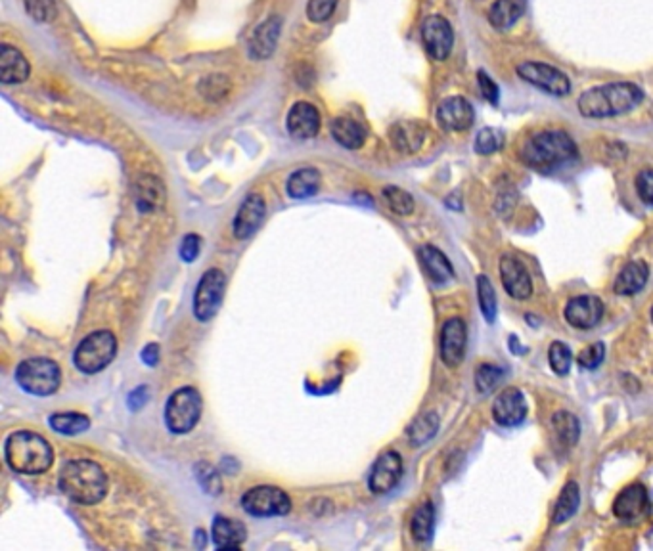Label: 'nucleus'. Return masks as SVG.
Returning a JSON list of instances; mask_svg holds the SVG:
<instances>
[{"instance_id": "nucleus-42", "label": "nucleus", "mask_w": 653, "mask_h": 551, "mask_svg": "<svg viewBox=\"0 0 653 551\" xmlns=\"http://www.w3.org/2000/svg\"><path fill=\"white\" fill-rule=\"evenodd\" d=\"M339 0H308L307 4V16L315 23L328 21L338 8Z\"/></svg>"}, {"instance_id": "nucleus-47", "label": "nucleus", "mask_w": 653, "mask_h": 551, "mask_svg": "<svg viewBox=\"0 0 653 551\" xmlns=\"http://www.w3.org/2000/svg\"><path fill=\"white\" fill-rule=\"evenodd\" d=\"M142 361L148 366H156L159 361V346L158 345H148L144 353H142Z\"/></svg>"}, {"instance_id": "nucleus-16", "label": "nucleus", "mask_w": 653, "mask_h": 551, "mask_svg": "<svg viewBox=\"0 0 653 551\" xmlns=\"http://www.w3.org/2000/svg\"><path fill=\"white\" fill-rule=\"evenodd\" d=\"M402 458L399 452L389 450L377 458L370 473V490L374 494H387L400 481Z\"/></svg>"}, {"instance_id": "nucleus-35", "label": "nucleus", "mask_w": 653, "mask_h": 551, "mask_svg": "<svg viewBox=\"0 0 653 551\" xmlns=\"http://www.w3.org/2000/svg\"><path fill=\"white\" fill-rule=\"evenodd\" d=\"M49 423L54 431L62 435H79L85 433V431L90 427V419L82 414H75V412H66V414H52Z\"/></svg>"}, {"instance_id": "nucleus-26", "label": "nucleus", "mask_w": 653, "mask_h": 551, "mask_svg": "<svg viewBox=\"0 0 653 551\" xmlns=\"http://www.w3.org/2000/svg\"><path fill=\"white\" fill-rule=\"evenodd\" d=\"M213 542L219 549H237L247 538V531L245 526L236 521V519H229V517H219L213 521Z\"/></svg>"}, {"instance_id": "nucleus-17", "label": "nucleus", "mask_w": 653, "mask_h": 551, "mask_svg": "<svg viewBox=\"0 0 653 551\" xmlns=\"http://www.w3.org/2000/svg\"><path fill=\"white\" fill-rule=\"evenodd\" d=\"M501 280L504 290L509 297L517 299V301H525L533 295V282L531 274L525 268L524 262L516 257H502L501 260Z\"/></svg>"}, {"instance_id": "nucleus-1", "label": "nucleus", "mask_w": 653, "mask_h": 551, "mask_svg": "<svg viewBox=\"0 0 653 551\" xmlns=\"http://www.w3.org/2000/svg\"><path fill=\"white\" fill-rule=\"evenodd\" d=\"M642 100L644 92L634 82H610L580 94L579 112L588 119L619 117L636 110Z\"/></svg>"}, {"instance_id": "nucleus-37", "label": "nucleus", "mask_w": 653, "mask_h": 551, "mask_svg": "<svg viewBox=\"0 0 653 551\" xmlns=\"http://www.w3.org/2000/svg\"><path fill=\"white\" fill-rule=\"evenodd\" d=\"M504 379V369L494 364H481L475 371V387L481 394H491Z\"/></svg>"}, {"instance_id": "nucleus-39", "label": "nucleus", "mask_w": 653, "mask_h": 551, "mask_svg": "<svg viewBox=\"0 0 653 551\" xmlns=\"http://www.w3.org/2000/svg\"><path fill=\"white\" fill-rule=\"evenodd\" d=\"M504 146V133L493 127H485L475 138V151L479 155H493Z\"/></svg>"}, {"instance_id": "nucleus-5", "label": "nucleus", "mask_w": 653, "mask_h": 551, "mask_svg": "<svg viewBox=\"0 0 653 551\" xmlns=\"http://www.w3.org/2000/svg\"><path fill=\"white\" fill-rule=\"evenodd\" d=\"M117 354V341L112 331H94L79 343L74 354V362L82 374H98L112 364Z\"/></svg>"}, {"instance_id": "nucleus-31", "label": "nucleus", "mask_w": 653, "mask_h": 551, "mask_svg": "<svg viewBox=\"0 0 653 551\" xmlns=\"http://www.w3.org/2000/svg\"><path fill=\"white\" fill-rule=\"evenodd\" d=\"M439 431V417L433 412H425L418 415L407 429V435L412 446H422L430 442Z\"/></svg>"}, {"instance_id": "nucleus-10", "label": "nucleus", "mask_w": 653, "mask_h": 551, "mask_svg": "<svg viewBox=\"0 0 653 551\" xmlns=\"http://www.w3.org/2000/svg\"><path fill=\"white\" fill-rule=\"evenodd\" d=\"M516 71L525 82L544 90L546 94L567 96L571 92V82H569L567 75L554 66L542 62H524L516 67Z\"/></svg>"}, {"instance_id": "nucleus-18", "label": "nucleus", "mask_w": 653, "mask_h": 551, "mask_svg": "<svg viewBox=\"0 0 653 551\" xmlns=\"http://www.w3.org/2000/svg\"><path fill=\"white\" fill-rule=\"evenodd\" d=\"M603 318L602 299L594 295H579L565 307V320L579 330H590L598 326Z\"/></svg>"}, {"instance_id": "nucleus-21", "label": "nucleus", "mask_w": 653, "mask_h": 551, "mask_svg": "<svg viewBox=\"0 0 653 551\" xmlns=\"http://www.w3.org/2000/svg\"><path fill=\"white\" fill-rule=\"evenodd\" d=\"M265 201L259 194L247 196L245 201L240 206L234 219V236L237 239H247L252 237L257 230L260 222L265 219Z\"/></svg>"}, {"instance_id": "nucleus-13", "label": "nucleus", "mask_w": 653, "mask_h": 551, "mask_svg": "<svg viewBox=\"0 0 653 551\" xmlns=\"http://www.w3.org/2000/svg\"><path fill=\"white\" fill-rule=\"evenodd\" d=\"M493 417L502 427H516L524 423L527 417V400L524 392L516 387H506L493 404Z\"/></svg>"}, {"instance_id": "nucleus-15", "label": "nucleus", "mask_w": 653, "mask_h": 551, "mask_svg": "<svg viewBox=\"0 0 653 551\" xmlns=\"http://www.w3.org/2000/svg\"><path fill=\"white\" fill-rule=\"evenodd\" d=\"M649 509V496L644 485L634 483L621 490V494L613 501V515L619 521L634 523L642 519Z\"/></svg>"}, {"instance_id": "nucleus-14", "label": "nucleus", "mask_w": 653, "mask_h": 551, "mask_svg": "<svg viewBox=\"0 0 653 551\" xmlns=\"http://www.w3.org/2000/svg\"><path fill=\"white\" fill-rule=\"evenodd\" d=\"M475 112L471 104L462 96H450L437 107V123L448 133H462L473 125Z\"/></svg>"}, {"instance_id": "nucleus-11", "label": "nucleus", "mask_w": 653, "mask_h": 551, "mask_svg": "<svg viewBox=\"0 0 653 551\" xmlns=\"http://www.w3.org/2000/svg\"><path fill=\"white\" fill-rule=\"evenodd\" d=\"M422 41L427 54L437 62H443L453 52L455 31L443 16H430L422 23Z\"/></svg>"}, {"instance_id": "nucleus-30", "label": "nucleus", "mask_w": 653, "mask_h": 551, "mask_svg": "<svg viewBox=\"0 0 653 551\" xmlns=\"http://www.w3.org/2000/svg\"><path fill=\"white\" fill-rule=\"evenodd\" d=\"M320 182H323V178H320V173L316 169H313V167H305V169H299L295 171L290 181H288V194L293 198V199H307V198H313L318 188H320Z\"/></svg>"}, {"instance_id": "nucleus-2", "label": "nucleus", "mask_w": 653, "mask_h": 551, "mask_svg": "<svg viewBox=\"0 0 653 551\" xmlns=\"http://www.w3.org/2000/svg\"><path fill=\"white\" fill-rule=\"evenodd\" d=\"M59 488L82 506H94L108 494V475L90 460H71L59 473Z\"/></svg>"}, {"instance_id": "nucleus-48", "label": "nucleus", "mask_w": 653, "mask_h": 551, "mask_svg": "<svg viewBox=\"0 0 653 551\" xmlns=\"http://www.w3.org/2000/svg\"><path fill=\"white\" fill-rule=\"evenodd\" d=\"M651 322H653V308H651Z\"/></svg>"}, {"instance_id": "nucleus-29", "label": "nucleus", "mask_w": 653, "mask_h": 551, "mask_svg": "<svg viewBox=\"0 0 653 551\" xmlns=\"http://www.w3.org/2000/svg\"><path fill=\"white\" fill-rule=\"evenodd\" d=\"M330 130H331V136H334V140L347 150H359L364 146V142H366V128L351 117L334 119L330 125Z\"/></svg>"}, {"instance_id": "nucleus-34", "label": "nucleus", "mask_w": 653, "mask_h": 551, "mask_svg": "<svg viewBox=\"0 0 653 551\" xmlns=\"http://www.w3.org/2000/svg\"><path fill=\"white\" fill-rule=\"evenodd\" d=\"M433 529H435V509L431 501H425V504H422L414 513L410 532L416 542H427L431 540Z\"/></svg>"}, {"instance_id": "nucleus-9", "label": "nucleus", "mask_w": 653, "mask_h": 551, "mask_svg": "<svg viewBox=\"0 0 653 551\" xmlns=\"http://www.w3.org/2000/svg\"><path fill=\"white\" fill-rule=\"evenodd\" d=\"M224 287H227V278H224L222 270L211 268L204 274L194 293V314L199 322H209L219 313Z\"/></svg>"}, {"instance_id": "nucleus-40", "label": "nucleus", "mask_w": 653, "mask_h": 551, "mask_svg": "<svg viewBox=\"0 0 653 551\" xmlns=\"http://www.w3.org/2000/svg\"><path fill=\"white\" fill-rule=\"evenodd\" d=\"M548 362H550L554 374L557 376L569 374V369H571V364H573L571 349H569V346L562 341H554L548 349Z\"/></svg>"}, {"instance_id": "nucleus-6", "label": "nucleus", "mask_w": 653, "mask_h": 551, "mask_svg": "<svg viewBox=\"0 0 653 551\" xmlns=\"http://www.w3.org/2000/svg\"><path fill=\"white\" fill-rule=\"evenodd\" d=\"M16 381L23 391L37 397H49L62 383V371L51 358H29L18 366Z\"/></svg>"}, {"instance_id": "nucleus-33", "label": "nucleus", "mask_w": 653, "mask_h": 551, "mask_svg": "<svg viewBox=\"0 0 653 551\" xmlns=\"http://www.w3.org/2000/svg\"><path fill=\"white\" fill-rule=\"evenodd\" d=\"M579 501H580V493H579V485L577 483H567L562 490L560 498H557L556 501V508H554V515H552V521L556 524H562L565 521H569L573 517V515L577 513V508H579Z\"/></svg>"}, {"instance_id": "nucleus-23", "label": "nucleus", "mask_w": 653, "mask_h": 551, "mask_svg": "<svg viewBox=\"0 0 653 551\" xmlns=\"http://www.w3.org/2000/svg\"><path fill=\"white\" fill-rule=\"evenodd\" d=\"M136 207L142 213H156L165 206V199H167V191H165V184L161 182V178L153 176V175H142L136 186Z\"/></svg>"}, {"instance_id": "nucleus-3", "label": "nucleus", "mask_w": 653, "mask_h": 551, "mask_svg": "<svg viewBox=\"0 0 653 551\" xmlns=\"http://www.w3.org/2000/svg\"><path fill=\"white\" fill-rule=\"evenodd\" d=\"M577 158V146L564 130H542L533 135L521 148V159L540 173L557 169Z\"/></svg>"}, {"instance_id": "nucleus-32", "label": "nucleus", "mask_w": 653, "mask_h": 551, "mask_svg": "<svg viewBox=\"0 0 653 551\" xmlns=\"http://www.w3.org/2000/svg\"><path fill=\"white\" fill-rule=\"evenodd\" d=\"M552 429L556 433L557 442H562L564 446L571 448L577 445L579 435H580V423L579 419L571 412H557L552 417Z\"/></svg>"}, {"instance_id": "nucleus-25", "label": "nucleus", "mask_w": 653, "mask_h": 551, "mask_svg": "<svg viewBox=\"0 0 653 551\" xmlns=\"http://www.w3.org/2000/svg\"><path fill=\"white\" fill-rule=\"evenodd\" d=\"M420 262L430 276V280L435 283H447L455 278V268L450 265V260L443 251H439L433 245H422L420 247Z\"/></svg>"}, {"instance_id": "nucleus-46", "label": "nucleus", "mask_w": 653, "mask_h": 551, "mask_svg": "<svg viewBox=\"0 0 653 551\" xmlns=\"http://www.w3.org/2000/svg\"><path fill=\"white\" fill-rule=\"evenodd\" d=\"M199 247H201V239L199 236L196 234H188L183 244H181V257L186 260V262H194L196 257L199 255Z\"/></svg>"}, {"instance_id": "nucleus-43", "label": "nucleus", "mask_w": 653, "mask_h": 551, "mask_svg": "<svg viewBox=\"0 0 653 551\" xmlns=\"http://www.w3.org/2000/svg\"><path fill=\"white\" fill-rule=\"evenodd\" d=\"M605 358V345L603 343H594L579 354L577 364L583 369H596Z\"/></svg>"}, {"instance_id": "nucleus-41", "label": "nucleus", "mask_w": 653, "mask_h": 551, "mask_svg": "<svg viewBox=\"0 0 653 551\" xmlns=\"http://www.w3.org/2000/svg\"><path fill=\"white\" fill-rule=\"evenodd\" d=\"M23 4L27 16L39 23H51L58 14L54 0H23Z\"/></svg>"}, {"instance_id": "nucleus-44", "label": "nucleus", "mask_w": 653, "mask_h": 551, "mask_svg": "<svg viewBox=\"0 0 653 551\" xmlns=\"http://www.w3.org/2000/svg\"><path fill=\"white\" fill-rule=\"evenodd\" d=\"M636 191L642 203H646L648 207H653V169H644L638 173Z\"/></svg>"}, {"instance_id": "nucleus-38", "label": "nucleus", "mask_w": 653, "mask_h": 551, "mask_svg": "<svg viewBox=\"0 0 653 551\" xmlns=\"http://www.w3.org/2000/svg\"><path fill=\"white\" fill-rule=\"evenodd\" d=\"M478 295H479V308L481 314L485 316V320L493 323L496 318V310H498V303H496V293L494 287L491 283V280L486 276H479L478 278Z\"/></svg>"}, {"instance_id": "nucleus-24", "label": "nucleus", "mask_w": 653, "mask_h": 551, "mask_svg": "<svg viewBox=\"0 0 653 551\" xmlns=\"http://www.w3.org/2000/svg\"><path fill=\"white\" fill-rule=\"evenodd\" d=\"M29 64L18 48L4 44L0 48V81L3 85H19L29 77Z\"/></svg>"}, {"instance_id": "nucleus-28", "label": "nucleus", "mask_w": 653, "mask_h": 551, "mask_svg": "<svg viewBox=\"0 0 653 551\" xmlns=\"http://www.w3.org/2000/svg\"><path fill=\"white\" fill-rule=\"evenodd\" d=\"M525 0H494L489 10V23L498 31H508L525 14Z\"/></svg>"}, {"instance_id": "nucleus-19", "label": "nucleus", "mask_w": 653, "mask_h": 551, "mask_svg": "<svg viewBox=\"0 0 653 551\" xmlns=\"http://www.w3.org/2000/svg\"><path fill=\"white\" fill-rule=\"evenodd\" d=\"M280 29H282V18L278 16H270L268 19L260 23V26H257V29L253 31L252 39H249V44H247L249 58L257 59V62H263V59H268L272 54H275L278 39H280Z\"/></svg>"}, {"instance_id": "nucleus-7", "label": "nucleus", "mask_w": 653, "mask_h": 551, "mask_svg": "<svg viewBox=\"0 0 653 551\" xmlns=\"http://www.w3.org/2000/svg\"><path fill=\"white\" fill-rule=\"evenodd\" d=\"M201 394L194 387H183L171 394L165 406V423L176 435H184L192 431L201 415Z\"/></svg>"}, {"instance_id": "nucleus-20", "label": "nucleus", "mask_w": 653, "mask_h": 551, "mask_svg": "<svg viewBox=\"0 0 653 551\" xmlns=\"http://www.w3.org/2000/svg\"><path fill=\"white\" fill-rule=\"evenodd\" d=\"M288 133L295 140H311L320 130L318 110L308 102H297L288 113Z\"/></svg>"}, {"instance_id": "nucleus-45", "label": "nucleus", "mask_w": 653, "mask_h": 551, "mask_svg": "<svg viewBox=\"0 0 653 551\" xmlns=\"http://www.w3.org/2000/svg\"><path fill=\"white\" fill-rule=\"evenodd\" d=\"M478 81H479V89H481L483 98H485L486 102H489V104L496 105V104H498V100H501V89H498L496 82H494L489 75H486L485 71H479V74H478Z\"/></svg>"}, {"instance_id": "nucleus-27", "label": "nucleus", "mask_w": 653, "mask_h": 551, "mask_svg": "<svg viewBox=\"0 0 653 551\" xmlns=\"http://www.w3.org/2000/svg\"><path fill=\"white\" fill-rule=\"evenodd\" d=\"M649 268L644 260H633L619 272L617 280L613 283V291L617 295H636L638 291L644 290L648 283Z\"/></svg>"}, {"instance_id": "nucleus-22", "label": "nucleus", "mask_w": 653, "mask_h": 551, "mask_svg": "<svg viewBox=\"0 0 653 551\" xmlns=\"http://www.w3.org/2000/svg\"><path fill=\"white\" fill-rule=\"evenodd\" d=\"M427 128L420 121H400L389 130V140L400 153H416L425 142Z\"/></svg>"}, {"instance_id": "nucleus-36", "label": "nucleus", "mask_w": 653, "mask_h": 551, "mask_svg": "<svg viewBox=\"0 0 653 551\" xmlns=\"http://www.w3.org/2000/svg\"><path fill=\"white\" fill-rule=\"evenodd\" d=\"M384 198L387 207L395 214H399V217H408V214L414 213V198L407 190H402L399 186H387L384 188Z\"/></svg>"}, {"instance_id": "nucleus-4", "label": "nucleus", "mask_w": 653, "mask_h": 551, "mask_svg": "<svg viewBox=\"0 0 653 551\" xmlns=\"http://www.w3.org/2000/svg\"><path fill=\"white\" fill-rule=\"evenodd\" d=\"M8 465L16 473L41 475L51 470L54 462V450L51 442L31 431H18L10 435L4 446Z\"/></svg>"}, {"instance_id": "nucleus-12", "label": "nucleus", "mask_w": 653, "mask_h": 551, "mask_svg": "<svg viewBox=\"0 0 653 551\" xmlns=\"http://www.w3.org/2000/svg\"><path fill=\"white\" fill-rule=\"evenodd\" d=\"M468 343V330L462 318H450L441 330V361L448 368H456L464 361Z\"/></svg>"}, {"instance_id": "nucleus-8", "label": "nucleus", "mask_w": 653, "mask_h": 551, "mask_svg": "<svg viewBox=\"0 0 653 551\" xmlns=\"http://www.w3.org/2000/svg\"><path fill=\"white\" fill-rule=\"evenodd\" d=\"M242 508L253 517H275L292 511V500L276 486H255L242 496Z\"/></svg>"}]
</instances>
